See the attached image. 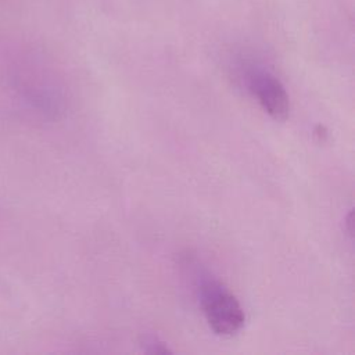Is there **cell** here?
Segmentation results:
<instances>
[{"label":"cell","instance_id":"7a4b0ae2","mask_svg":"<svg viewBox=\"0 0 355 355\" xmlns=\"http://www.w3.org/2000/svg\"><path fill=\"white\" fill-rule=\"evenodd\" d=\"M250 90L257 97L262 110L275 121H284L290 112L288 94L282 82L269 72L250 75Z\"/></svg>","mask_w":355,"mask_h":355},{"label":"cell","instance_id":"6da1fadb","mask_svg":"<svg viewBox=\"0 0 355 355\" xmlns=\"http://www.w3.org/2000/svg\"><path fill=\"white\" fill-rule=\"evenodd\" d=\"M197 293L207 323L215 334L233 336L241 330L245 322L244 311L239 300L220 282L201 275Z\"/></svg>","mask_w":355,"mask_h":355},{"label":"cell","instance_id":"3957f363","mask_svg":"<svg viewBox=\"0 0 355 355\" xmlns=\"http://www.w3.org/2000/svg\"><path fill=\"white\" fill-rule=\"evenodd\" d=\"M144 351L148 354H166L171 352V349L166 347L165 343L159 341V338L150 336V337H144Z\"/></svg>","mask_w":355,"mask_h":355}]
</instances>
